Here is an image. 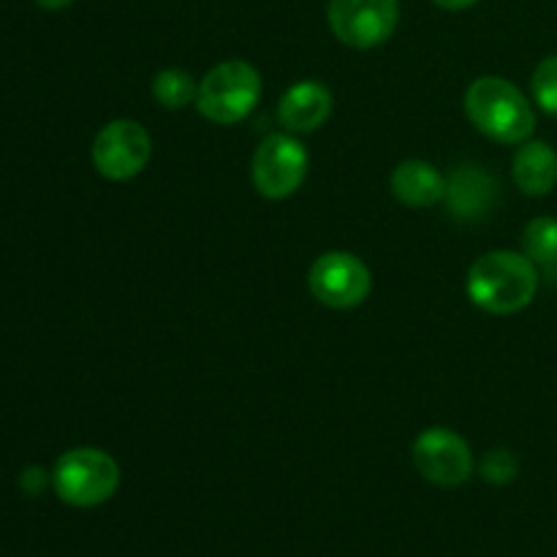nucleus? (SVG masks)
<instances>
[{"mask_svg":"<svg viewBox=\"0 0 557 557\" xmlns=\"http://www.w3.org/2000/svg\"><path fill=\"white\" fill-rule=\"evenodd\" d=\"M152 96L163 109H185L196 103L199 96V82L183 69H163L152 79Z\"/></svg>","mask_w":557,"mask_h":557,"instance_id":"4468645a","label":"nucleus"},{"mask_svg":"<svg viewBox=\"0 0 557 557\" xmlns=\"http://www.w3.org/2000/svg\"><path fill=\"white\" fill-rule=\"evenodd\" d=\"M389 188L403 205L417 207V210H424V207H433L446 199L444 174L433 163L417 161V158L397 163L389 177Z\"/></svg>","mask_w":557,"mask_h":557,"instance_id":"9b49d317","label":"nucleus"},{"mask_svg":"<svg viewBox=\"0 0 557 557\" xmlns=\"http://www.w3.org/2000/svg\"><path fill=\"white\" fill-rule=\"evenodd\" d=\"M22 490L30 495H38L44 490V471L41 468H27L25 473H22Z\"/></svg>","mask_w":557,"mask_h":557,"instance_id":"a211bd4d","label":"nucleus"},{"mask_svg":"<svg viewBox=\"0 0 557 557\" xmlns=\"http://www.w3.org/2000/svg\"><path fill=\"white\" fill-rule=\"evenodd\" d=\"M308 177V150L294 136L272 134L259 145L250 166L253 188L264 199H288Z\"/></svg>","mask_w":557,"mask_h":557,"instance_id":"0eeeda50","label":"nucleus"},{"mask_svg":"<svg viewBox=\"0 0 557 557\" xmlns=\"http://www.w3.org/2000/svg\"><path fill=\"white\" fill-rule=\"evenodd\" d=\"M466 114L484 136L500 145H522L536 131V109L515 82L479 76L466 92Z\"/></svg>","mask_w":557,"mask_h":557,"instance_id":"f03ea898","label":"nucleus"},{"mask_svg":"<svg viewBox=\"0 0 557 557\" xmlns=\"http://www.w3.org/2000/svg\"><path fill=\"white\" fill-rule=\"evenodd\" d=\"M411 460L419 476L435 487H460L473 473L471 446L455 430L446 428H430L419 433L413 441Z\"/></svg>","mask_w":557,"mask_h":557,"instance_id":"1a4fd4ad","label":"nucleus"},{"mask_svg":"<svg viewBox=\"0 0 557 557\" xmlns=\"http://www.w3.org/2000/svg\"><path fill=\"white\" fill-rule=\"evenodd\" d=\"M531 90L539 109L557 117V54H549L536 65L531 76Z\"/></svg>","mask_w":557,"mask_h":557,"instance_id":"dca6fc26","label":"nucleus"},{"mask_svg":"<svg viewBox=\"0 0 557 557\" xmlns=\"http://www.w3.org/2000/svg\"><path fill=\"white\" fill-rule=\"evenodd\" d=\"M310 294L332 310H351L370 297L373 275L359 256L330 250L319 256L308 272Z\"/></svg>","mask_w":557,"mask_h":557,"instance_id":"423d86ee","label":"nucleus"},{"mask_svg":"<svg viewBox=\"0 0 557 557\" xmlns=\"http://www.w3.org/2000/svg\"><path fill=\"white\" fill-rule=\"evenodd\" d=\"M438 9H446V11H462V9H471V5H476L479 0H433Z\"/></svg>","mask_w":557,"mask_h":557,"instance_id":"6ab92c4d","label":"nucleus"},{"mask_svg":"<svg viewBox=\"0 0 557 557\" xmlns=\"http://www.w3.org/2000/svg\"><path fill=\"white\" fill-rule=\"evenodd\" d=\"M332 114V92L330 87L315 79L297 82L283 92L277 103V117L292 134H310L319 131Z\"/></svg>","mask_w":557,"mask_h":557,"instance_id":"9d476101","label":"nucleus"},{"mask_svg":"<svg viewBox=\"0 0 557 557\" xmlns=\"http://www.w3.org/2000/svg\"><path fill=\"white\" fill-rule=\"evenodd\" d=\"M261 98V74L248 60H223L199 82L196 107L210 123L234 125L248 117Z\"/></svg>","mask_w":557,"mask_h":557,"instance_id":"20e7f679","label":"nucleus"},{"mask_svg":"<svg viewBox=\"0 0 557 557\" xmlns=\"http://www.w3.org/2000/svg\"><path fill=\"white\" fill-rule=\"evenodd\" d=\"M479 471H482V476L487 479L490 484L504 487V484L515 482L517 479V473H520V462H517V457L511 455L509 449H493L482 457Z\"/></svg>","mask_w":557,"mask_h":557,"instance_id":"f3484780","label":"nucleus"},{"mask_svg":"<svg viewBox=\"0 0 557 557\" xmlns=\"http://www.w3.org/2000/svg\"><path fill=\"white\" fill-rule=\"evenodd\" d=\"M52 487L63 504L76 509H92L101 506L117 493L120 468L112 455L92 446L71 449L54 462Z\"/></svg>","mask_w":557,"mask_h":557,"instance_id":"7ed1b4c3","label":"nucleus"},{"mask_svg":"<svg viewBox=\"0 0 557 557\" xmlns=\"http://www.w3.org/2000/svg\"><path fill=\"white\" fill-rule=\"evenodd\" d=\"M511 174L522 194L547 196L557 185V152L547 141H522Z\"/></svg>","mask_w":557,"mask_h":557,"instance_id":"ddd939ff","label":"nucleus"},{"mask_svg":"<svg viewBox=\"0 0 557 557\" xmlns=\"http://www.w3.org/2000/svg\"><path fill=\"white\" fill-rule=\"evenodd\" d=\"M522 253L536 267L557 264V221L555 218H533L522 232Z\"/></svg>","mask_w":557,"mask_h":557,"instance_id":"2eb2a0df","label":"nucleus"},{"mask_svg":"<svg viewBox=\"0 0 557 557\" xmlns=\"http://www.w3.org/2000/svg\"><path fill=\"white\" fill-rule=\"evenodd\" d=\"M495 180L490 174L479 172L473 166H462L446 180V205L455 218L462 221H476L493 207Z\"/></svg>","mask_w":557,"mask_h":557,"instance_id":"f8f14e48","label":"nucleus"},{"mask_svg":"<svg viewBox=\"0 0 557 557\" xmlns=\"http://www.w3.org/2000/svg\"><path fill=\"white\" fill-rule=\"evenodd\" d=\"M71 3H74V0H36V5H41V9H47V11L69 9Z\"/></svg>","mask_w":557,"mask_h":557,"instance_id":"aec40b11","label":"nucleus"},{"mask_svg":"<svg viewBox=\"0 0 557 557\" xmlns=\"http://www.w3.org/2000/svg\"><path fill=\"white\" fill-rule=\"evenodd\" d=\"M92 166L101 177L123 183L150 163L152 139L136 120H112L92 139Z\"/></svg>","mask_w":557,"mask_h":557,"instance_id":"6e6552de","label":"nucleus"},{"mask_svg":"<svg viewBox=\"0 0 557 557\" xmlns=\"http://www.w3.org/2000/svg\"><path fill=\"white\" fill-rule=\"evenodd\" d=\"M330 27L335 38L354 49H375L389 41L400 22L397 0H330Z\"/></svg>","mask_w":557,"mask_h":557,"instance_id":"39448f33","label":"nucleus"},{"mask_svg":"<svg viewBox=\"0 0 557 557\" xmlns=\"http://www.w3.org/2000/svg\"><path fill=\"white\" fill-rule=\"evenodd\" d=\"M539 292V267L525 253L490 250L468 270V297L493 315H515L533 302Z\"/></svg>","mask_w":557,"mask_h":557,"instance_id":"f257e3e1","label":"nucleus"}]
</instances>
